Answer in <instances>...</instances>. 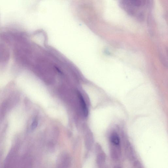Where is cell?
<instances>
[{"mask_svg": "<svg viewBox=\"0 0 168 168\" xmlns=\"http://www.w3.org/2000/svg\"><path fill=\"white\" fill-rule=\"evenodd\" d=\"M110 155L114 161H118L121 156L120 145H116L109 143Z\"/></svg>", "mask_w": 168, "mask_h": 168, "instance_id": "cell-1", "label": "cell"}, {"mask_svg": "<svg viewBox=\"0 0 168 168\" xmlns=\"http://www.w3.org/2000/svg\"><path fill=\"white\" fill-rule=\"evenodd\" d=\"M125 152L126 156L130 161L133 162V163L137 161L136 160V158L135 157L134 154L133 149L131 147V144L128 140L126 141L125 143Z\"/></svg>", "mask_w": 168, "mask_h": 168, "instance_id": "cell-2", "label": "cell"}, {"mask_svg": "<svg viewBox=\"0 0 168 168\" xmlns=\"http://www.w3.org/2000/svg\"><path fill=\"white\" fill-rule=\"evenodd\" d=\"M121 140L120 137L116 132L114 131L110 135L109 143L116 145H120Z\"/></svg>", "mask_w": 168, "mask_h": 168, "instance_id": "cell-3", "label": "cell"}, {"mask_svg": "<svg viewBox=\"0 0 168 168\" xmlns=\"http://www.w3.org/2000/svg\"><path fill=\"white\" fill-rule=\"evenodd\" d=\"M78 95L79 100L80 101L82 109L84 113V116L87 117L88 115V110L86 104L82 96L79 92H78Z\"/></svg>", "mask_w": 168, "mask_h": 168, "instance_id": "cell-4", "label": "cell"}, {"mask_svg": "<svg viewBox=\"0 0 168 168\" xmlns=\"http://www.w3.org/2000/svg\"><path fill=\"white\" fill-rule=\"evenodd\" d=\"M106 160V155L105 154L101 152L99 154L98 157V163L99 164L102 165L104 164Z\"/></svg>", "mask_w": 168, "mask_h": 168, "instance_id": "cell-5", "label": "cell"}, {"mask_svg": "<svg viewBox=\"0 0 168 168\" xmlns=\"http://www.w3.org/2000/svg\"><path fill=\"white\" fill-rule=\"evenodd\" d=\"M38 120L36 119H35L32 123L31 125V129L34 130L36 128L38 125Z\"/></svg>", "mask_w": 168, "mask_h": 168, "instance_id": "cell-6", "label": "cell"}]
</instances>
